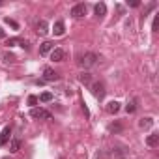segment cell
<instances>
[{
    "label": "cell",
    "mask_w": 159,
    "mask_h": 159,
    "mask_svg": "<svg viewBox=\"0 0 159 159\" xmlns=\"http://www.w3.org/2000/svg\"><path fill=\"white\" fill-rule=\"evenodd\" d=\"M96 62H98V54L96 52H86L81 60H79V64H81L83 67H92V66H96Z\"/></svg>",
    "instance_id": "cell-1"
},
{
    "label": "cell",
    "mask_w": 159,
    "mask_h": 159,
    "mask_svg": "<svg viewBox=\"0 0 159 159\" xmlns=\"http://www.w3.org/2000/svg\"><path fill=\"white\" fill-rule=\"evenodd\" d=\"M90 92L94 94V98L96 99H103L105 98V86H103V83H92L90 84Z\"/></svg>",
    "instance_id": "cell-2"
},
{
    "label": "cell",
    "mask_w": 159,
    "mask_h": 159,
    "mask_svg": "<svg viewBox=\"0 0 159 159\" xmlns=\"http://www.w3.org/2000/svg\"><path fill=\"white\" fill-rule=\"evenodd\" d=\"M30 116L36 118V120H51V118H52L49 111H45V109H38V107H32Z\"/></svg>",
    "instance_id": "cell-3"
},
{
    "label": "cell",
    "mask_w": 159,
    "mask_h": 159,
    "mask_svg": "<svg viewBox=\"0 0 159 159\" xmlns=\"http://www.w3.org/2000/svg\"><path fill=\"white\" fill-rule=\"evenodd\" d=\"M86 4H75L73 8H71V17H75V19H81V17H84L86 15Z\"/></svg>",
    "instance_id": "cell-4"
},
{
    "label": "cell",
    "mask_w": 159,
    "mask_h": 159,
    "mask_svg": "<svg viewBox=\"0 0 159 159\" xmlns=\"http://www.w3.org/2000/svg\"><path fill=\"white\" fill-rule=\"evenodd\" d=\"M56 79H58V73L52 67H45L43 69V81H56Z\"/></svg>",
    "instance_id": "cell-5"
},
{
    "label": "cell",
    "mask_w": 159,
    "mask_h": 159,
    "mask_svg": "<svg viewBox=\"0 0 159 159\" xmlns=\"http://www.w3.org/2000/svg\"><path fill=\"white\" fill-rule=\"evenodd\" d=\"M36 32H38L39 36H45V34L49 32V25H47V21H43V19L38 21V23H36Z\"/></svg>",
    "instance_id": "cell-6"
},
{
    "label": "cell",
    "mask_w": 159,
    "mask_h": 159,
    "mask_svg": "<svg viewBox=\"0 0 159 159\" xmlns=\"http://www.w3.org/2000/svg\"><path fill=\"white\" fill-rule=\"evenodd\" d=\"M52 49H54V43L52 41H43L41 45H39V54H49V52H52Z\"/></svg>",
    "instance_id": "cell-7"
},
{
    "label": "cell",
    "mask_w": 159,
    "mask_h": 159,
    "mask_svg": "<svg viewBox=\"0 0 159 159\" xmlns=\"http://www.w3.org/2000/svg\"><path fill=\"white\" fill-rule=\"evenodd\" d=\"M66 58V51L64 49H52V52H51V60H54V62H62Z\"/></svg>",
    "instance_id": "cell-8"
},
{
    "label": "cell",
    "mask_w": 159,
    "mask_h": 159,
    "mask_svg": "<svg viewBox=\"0 0 159 159\" xmlns=\"http://www.w3.org/2000/svg\"><path fill=\"white\" fill-rule=\"evenodd\" d=\"M10 135H11V129H10V125H8V127H4L2 133H0V146H6V144H8Z\"/></svg>",
    "instance_id": "cell-9"
},
{
    "label": "cell",
    "mask_w": 159,
    "mask_h": 159,
    "mask_svg": "<svg viewBox=\"0 0 159 159\" xmlns=\"http://www.w3.org/2000/svg\"><path fill=\"white\" fill-rule=\"evenodd\" d=\"M52 32H54V36H64V32H66V25H64V21H56L54 26H52Z\"/></svg>",
    "instance_id": "cell-10"
},
{
    "label": "cell",
    "mask_w": 159,
    "mask_h": 159,
    "mask_svg": "<svg viewBox=\"0 0 159 159\" xmlns=\"http://www.w3.org/2000/svg\"><path fill=\"white\" fill-rule=\"evenodd\" d=\"M146 144H148V146H152V148H155V146L159 144V135H157V133H152V135H148V139H146Z\"/></svg>",
    "instance_id": "cell-11"
},
{
    "label": "cell",
    "mask_w": 159,
    "mask_h": 159,
    "mask_svg": "<svg viewBox=\"0 0 159 159\" xmlns=\"http://www.w3.org/2000/svg\"><path fill=\"white\" fill-rule=\"evenodd\" d=\"M94 11H96V15H98V17H103V15L107 13V6H105L103 2H99V4H96V6H94Z\"/></svg>",
    "instance_id": "cell-12"
},
{
    "label": "cell",
    "mask_w": 159,
    "mask_h": 159,
    "mask_svg": "<svg viewBox=\"0 0 159 159\" xmlns=\"http://www.w3.org/2000/svg\"><path fill=\"white\" fill-rule=\"evenodd\" d=\"M120 111V103L118 101H111V103H107V112L109 114H116Z\"/></svg>",
    "instance_id": "cell-13"
},
{
    "label": "cell",
    "mask_w": 159,
    "mask_h": 159,
    "mask_svg": "<svg viewBox=\"0 0 159 159\" xmlns=\"http://www.w3.org/2000/svg\"><path fill=\"white\" fill-rule=\"evenodd\" d=\"M21 150V140L19 139H11V142H10V152L11 153H17Z\"/></svg>",
    "instance_id": "cell-14"
},
{
    "label": "cell",
    "mask_w": 159,
    "mask_h": 159,
    "mask_svg": "<svg viewBox=\"0 0 159 159\" xmlns=\"http://www.w3.org/2000/svg\"><path fill=\"white\" fill-rule=\"evenodd\" d=\"M79 81H81L83 84H86V86H90L92 84V75L90 73H81L79 75Z\"/></svg>",
    "instance_id": "cell-15"
},
{
    "label": "cell",
    "mask_w": 159,
    "mask_h": 159,
    "mask_svg": "<svg viewBox=\"0 0 159 159\" xmlns=\"http://www.w3.org/2000/svg\"><path fill=\"white\" fill-rule=\"evenodd\" d=\"M139 125H140V129H150V127L153 125V120H152V118H142V120L139 122Z\"/></svg>",
    "instance_id": "cell-16"
},
{
    "label": "cell",
    "mask_w": 159,
    "mask_h": 159,
    "mask_svg": "<svg viewBox=\"0 0 159 159\" xmlns=\"http://www.w3.org/2000/svg\"><path fill=\"white\" fill-rule=\"evenodd\" d=\"M38 99H39V101H43V103H49V101H52V94H51V92H43Z\"/></svg>",
    "instance_id": "cell-17"
},
{
    "label": "cell",
    "mask_w": 159,
    "mask_h": 159,
    "mask_svg": "<svg viewBox=\"0 0 159 159\" xmlns=\"http://www.w3.org/2000/svg\"><path fill=\"white\" fill-rule=\"evenodd\" d=\"M125 111H127L129 114H131V112H135V111H137V101H135V99H131V101L125 105Z\"/></svg>",
    "instance_id": "cell-18"
},
{
    "label": "cell",
    "mask_w": 159,
    "mask_h": 159,
    "mask_svg": "<svg viewBox=\"0 0 159 159\" xmlns=\"http://www.w3.org/2000/svg\"><path fill=\"white\" fill-rule=\"evenodd\" d=\"M21 41H23V39H19V38H10V39L6 41V45H8V47H15V45H21Z\"/></svg>",
    "instance_id": "cell-19"
},
{
    "label": "cell",
    "mask_w": 159,
    "mask_h": 159,
    "mask_svg": "<svg viewBox=\"0 0 159 159\" xmlns=\"http://www.w3.org/2000/svg\"><path fill=\"white\" fill-rule=\"evenodd\" d=\"M6 23H8V25H10V26L13 28V30H17V28H19V25H17V23H15L13 19H10V17H6Z\"/></svg>",
    "instance_id": "cell-20"
},
{
    "label": "cell",
    "mask_w": 159,
    "mask_h": 159,
    "mask_svg": "<svg viewBox=\"0 0 159 159\" xmlns=\"http://www.w3.org/2000/svg\"><path fill=\"white\" fill-rule=\"evenodd\" d=\"M120 129H122V125H120V124H116V125H114V124H112V125H109V131H111V133H118Z\"/></svg>",
    "instance_id": "cell-21"
},
{
    "label": "cell",
    "mask_w": 159,
    "mask_h": 159,
    "mask_svg": "<svg viewBox=\"0 0 159 159\" xmlns=\"http://www.w3.org/2000/svg\"><path fill=\"white\" fill-rule=\"evenodd\" d=\"M13 60H15V56H13L11 52H6V54H4V62H13Z\"/></svg>",
    "instance_id": "cell-22"
},
{
    "label": "cell",
    "mask_w": 159,
    "mask_h": 159,
    "mask_svg": "<svg viewBox=\"0 0 159 159\" xmlns=\"http://www.w3.org/2000/svg\"><path fill=\"white\" fill-rule=\"evenodd\" d=\"M157 26H159V15H155V19H153V25H152L153 32H157Z\"/></svg>",
    "instance_id": "cell-23"
},
{
    "label": "cell",
    "mask_w": 159,
    "mask_h": 159,
    "mask_svg": "<svg viewBox=\"0 0 159 159\" xmlns=\"http://www.w3.org/2000/svg\"><path fill=\"white\" fill-rule=\"evenodd\" d=\"M38 103V96H30L28 98V105H36Z\"/></svg>",
    "instance_id": "cell-24"
},
{
    "label": "cell",
    "mask_w": 159,
    "mask_h": 159,
    "mask_svg": "<svg viewBox=\"0 0 159 159\" xmlns=\"http://www.w3.org/2000/svg\"><path fill=\"white\" fill-rule=\"evenodd\" d=\"M127 6H131V8H139L140 2H139V0H131V2H127Z\"/></svg>",
    "instance_id": "cell-25"
},
{
    "label": "cell",
    "mask_w": 159,
    "mask_h": 159,
    "mask_svg": "<svg viewBox=\"0 0 159 159\" xmlns=\"http://www.w3.org/2000/svg\"><path fill=\"white\" fill-rule=\"evenodd\" d=\"M0 38H6V32H4V28L0 26Z\"/></svg>",
    "instance_id": "cell-26"
},
{
    "label": "cell",
    "mask_w": 159,
    "mask_h": 159,
    "mask_svg": "<svg viewBox=\"0 0 159 159\" xmlns=\"http://www.w3.org/2000/svg\"><path fill=\"white\" fill-rule=\"evenodd\" d=\"M0 6H2V2H0Z\"/></svg>",
    "instance_id": "cell-27"
},
{
    "label": "cell",
    "mask_w": 159,
    "mask_h": 159,
    "mask_svg": "<svg viewBox=\"0 0 159 159\" xmlns=\"http://www.w3.org/2000/svg\"><path fill=\"white\" fill-rule=\"evenodd\" d=\"M4 159H8V157H4Z\"/></svg>",
    "instance_id": "cell-28"
}]
</instances>
